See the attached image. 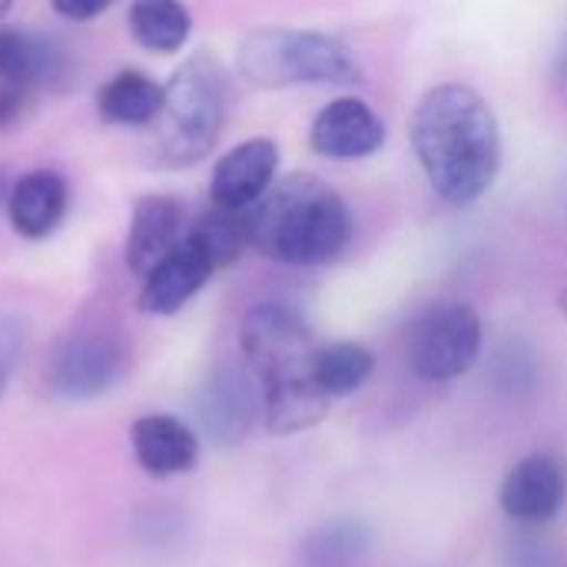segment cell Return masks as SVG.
<instances>
[{"label":"cell","mask_w":567,"mask_h":567,"mask_svg":"<svg viewBox=\"0 0 567 567\" xmlns=\"http://www.w3.org/2000/svg\"><path fill=\"white\" fill-rule=\"evenodd\" d=\"M60 73V50L47 37L17 27H0V80L33 90L40 83L56 80Z\"/></svg>","instance_id":"17"},{"label":"cell","mask_w":567,"mask_h":567,"mask_svg":"<svg viewBox=\"0 0 567 567\" xmlns=\"http://www.w3.org/2000/svg\"><path fill=\"white\" fill-rule=\"evenodd\" d=\"M492 379H495V389L512 395V399L535 392L538 389V359H535V352H528L518 342L505 346L492 362Z\"/></svg>","instance_id":"22"},{"label":"cell","mask_w":567,"mask_h":567,"mask_svg":"<svg viewBox=\"0 0 567 567\" xmlns=\"http://www.w3.org/2000/svg\"><path fill=\"white\" fill-rule=\"evenodd\" d=\"M558 309H561V316L567 319V289H561V292H558Z\"/></svg>","instance_id":"28"},{"label":"cell","mask_w":567,"mask_h":567,"mask_svg":"<svg viewBox=\"0 0 567 567\" xmlns=\"http://www.w3.org/2000/svg\"><path fill=\"white\" fill-rule=\"evenodd\" d=\"M126 342L103 326L73 332L50 359L47 382L60 399L86 402L116 385L126 369Z\"/></svg>","instance_id":"7"},{"label":"cell","mask_w":567,"mask_h":567,"mask_svg":"<svg viewBox=\"0 0 567 567\" xmlns=\"http://www.w3.org/2000/svg\"><path fill=\"white\" fill-rule=\"evenodd\" d=\"M236 66L243 80L262 90L359 80V63L346 43L316 30H292V27L249 30L239 43Z\"/></svg>","instance_id":"5"},{"label":"cell","mask_w":567,"mask_h":567,"mask_svg":"<svg viewBox=\"0 0 567 567\" xmlns=\"http://www.w3.org/2000/svg\"><path fill=\"white\" fill-rule=\"evenodd\" d=\"M239 346L262 389V419L276 435L319 425L332 399L316 382V339L306 319L282 302H259L243 316Z\"/></svg>","instance_id":"2"},{"label":"cell","mask_w":567,"mask_h":567,"mask_svg":"<svg viewBox=\"0 0 567 567\" xmlns=\"http://www.w3.org/2000/svg\"><path fill=\"white\" fill-rule=\"evenodd\" d=\"M196 422L203 435L219 445L233 449L249 439L256 422L262 419V389L249 369H233L223 365L206 375L193 399Z\"/></svg>","instance_id":"8"},{"label":"cell","mask_w":567,"mask_h":567,"mask_svg":"<svg viewBox=\"0 0 567 567\" xmlns=\"http://www.w3.org/2000/svg\"><path fill=\"white\" fill-rule=\"evenodd\" d=\"M216 259L189 229L146 276L140 289V309L150 316H173L179 312L216 272Z\"/></svg>","instance_id":"10"},{"label":"cell","mask_w":567,"mask_h":567,"mask_svg":"<svg viewBox=\"0 0 567 567\" xmlns=\"http://www.w3.org/2000/svg\"><path fill=\"white\" fill-rule=\"evenodd\" d=\"M27 103H30V90L27 86L0 80V130H10L27 113Z\"/></svg>","instance_id":"25"},{"label":"cell","mask_w":567,"mask_h":567,"mask_svg":"<svg viewBox=\"0 0 567 567\" xmlns=\"http://www.w3.org/2000/svg\"><path fill=\"white\" fill-rule=\"evenodd\" d=\"M17 355H20V326L10 316H0V399L7 392Z\"/></svg>","instance_id":"24"},{"label":"cell","mask_w":567,"mask_h":567,"mask_svg":"<svg viewBox=\"0 0 567 567\" xmlns=\"http://www.w3.org/2000/svg\"><path fill=\"white\" fill-rule=\"evenodd\" d=\"M53 10L66 20H93L96 13H103L113 0H50Z\"/></svg>","instance_id":"26"},{"label":"cell","mask_w":567,"mask_h":567,"mask_svg":"<svg viewBox=\"0 0 567 567\" xmlns=\"http://www.w3.org/2000/svg\"><path fill=\"white\" fill-rule=\"evenodd\" d=\"M372 369H375V355L359 342H332V346H319L316 352V382L329 399H342L362 389Z\"/></svg>","instance_id":"20"},{"label":"cell","mask_w":567,"mask_h":567,"mask_svg":"<svg viewBox=\"0 0 567 567\" xmlns=\"http://www.w3.org/2000/svg\"><path fill=\"white\" fill-rule=\"evenodd\" d=\"M0 203H3V176H0Z\"/></svg>","instance_id":"30"},{"label":"cell","mask_w":567,"mask_h":567,"mask_svg":"<svg viewBox=\"0 0 567 567\" xmlns=\"http://www.w3.org/2000/svg\"><path fill=\"white\" fill-rule=\"evenodd\" d=\"M279 169V146L266 136L233 146L213 169L209 203L219 209H252L272 186Z\"/></svg>","instance_id":"12"},{"label":"cell","mask_w":567,"mask_h":567,"mask_svg":"<svg viewBox=\"0 0 567 567\" xmlns=\"http://www.w3.org/2000/svg\"><path fill=\"white\" fill-rule=\"evenodd\" d=\"M567 498V475L561 458L548 452L525 455L502 482L498 505L502 512L518 522L522 528H542L548 525Z\"/></svg>","instance_id":"9"},{"label":"cell","mask_w":567,"mask_h":567,"mask_svg":"<svg viewBox=\"0 0 567 567\" xmlns=\"http://www.w3.org/2000/svg\"><path fill=\"white\" fill-rule=\"evenodd\" d=\"M66 213V183L53 169H33L13 183L7 193V216L17 236L43 239Z\"/></svg>","instance_id":"15"},{"label":"cell","mask_w":567,"mask_h":567,"mask_svg":"<svg viewBox=\"0 0 567 567\" xmlns=\"http://www.w3.org/2000/svg\"><path fill=\"white\" fill-rule=\"evenodd\" d=\"M229 80L216 56H189L163 86V106L153 126V150L163 166H193L219 140L226 123Z\"/></svg>","instance_id":"4"},{"label":"cell","mask_w":567,"mask_h":567,"mask_svg":"<svg viewBox=\"0 0 567 567\" xmlns=\"http://www.w3.org/2000/svg\"><path fill=\"white\" fill-rule=\"evenodd\" d=\"M429 186L452 206L478 203L502 169V126L492 103L465 83L432 86L409 123Z\"/></svg>","instance_id":"1"},{"label":"cell","mask_w":567,"mask_h":567,"mask_svg":"<svg viewBox=\"0 0 567 567\" xmlns=\"http://www.w3.org/2000/svg\"><path fill=\"white\" fill-rule=\"evenodd\" d=\"M10 7H13V0H0V17H3V13H7Z\"/></svg>","instance_id":"29"},{"label":"cell","mask_w":567,"mask_h":567,"mask_svg":"<svg viewBox=\"0 0 567 567\" xmlns=\"http://www.w3.org/2000/svg\"><path fill=\"white\" fill-rule=\"evenodd\" d=\"M508 561L512 567H555V555H551V545L535 535V528H525L518 538H512Z\"/></svg>","instance_id":"23"},{"label":"cell","mask_w":567,"mask_h":567,"mask_svg":"<svg viewBox=\"0 0 567 567\" xmlns=\"http://www.w3.org/2000/svg\"><path fill=\"white\" fill-rule=\"evenodd\" d=\"M100 116L116 126H150L163 106V86L140 70H120L96 93Z\"/></svg>","instance_id":"18"},{"label":"cell","mask_w":567,"mask_h":567,"mask_svg":"<svg viewBox=\"0 0 567 567\" xmlns=\"http://www.w3.org/2000/svg\"><path fill=\"white\" fill-rule=\"evenodd\" d=\"M130 33L140 47L153 53H176L189 40V10L183 0H133Z\"/></svg>","instance_id":"19"},{"label":"cell","mask_w":567,"mask_h":567,"mask_svg":"<svg viewBox=\"0 0 567 567\" xmlns=\"http://www.w3.org/2000/svg\"><path fill=\"white\" fill-rule=\"evenodd\" d=\"M193 233L209 249V256L216 259L219 269L233 266L252 246L249 209H219V206H209V213L193 226Z\"/></svg>","instance_id":"21"},{"label":"cell","mask_w":567,"mask_h":567,"mask_svg":"<svg viewBox=\"0 0 567 567\" xmlns=\"http://www.w3.org/2000/svg\"><path fill=\"white\" fill-rule=\"evenodd\" d=\"M186 209L173 196H143L133 206L130 233H126V266L133 276H146L183 236H186Z\"/></svg>","instance_id":"13"},{"label":"cell","mask_w":567,"mask_h":567,"mask_svg":"<svg viewBox=\"0 0 567 567\" xmlns=\"http://www.w3.org/2000/svg\"><path fill=\"white\" fill-rule=\"evenodd\" d=\"M485 346L482 316L465 302L432 309L412 332V372L425 382H455L478 362Z\"/></svg>","instance_id":"6"},{"label":"cell","mask_w":567,"mask_h":567,"mask_svg":"<svg viewBox=\"0 0 567 567\" xmlns=\"http://www.w3.org/2000/svg\"><path fill=\"white\" fill-rule=\"evenodd\" d=\"M555 83L567 93V30L558 43V53H555Z\"/></svg>","instance_id":"27"},{"label":"cell","mask_w":567,"mask_h":567,"mask_svg":"<svg viewBox=\"0 0 567 567\" xmlns=\"http://www.w3.org/2000/svg\"><path fill=\"white\" fill-rule=\"evenodd\" d=\"M130 445L140 468L153 478H173L193 472L199 458V439L173 415H143L130 429Z\"/></svg>","instance_id":"14"},{"label":"cell","mask_w":567,"mask_h":567,"mask_svg":"<svg viewBox=\"0 0 567 567\" xmlns=\"http://www.w3.org/2000/svg\"><path fill=\"white\" fill-rule=\"evenodd\" d=\"M309 143L326 159H365L385 146V123L359 96H339L319 110L309 130Z\"/></svg>","instance_id":"11"},{"label":"cell","mask_w":567,"mask_h":567,"mask_svg":"<svg viewBox=\"0 0 567 567\" xmlns=\"http://www.w3.org/2000/svg\"><path fill=\"white\" fill-rule=\"evenodd\" d=\"M372 548V528L362 518H329L302 535L299 565L302 567H359Z\"/></svg>","instance_id":"16"},{"label":"cell","mask_w":567,"mask_h":567,"mask_svg":"<svg viewBox=\"0 0 567 567\" xmlns=\"http://www.w3.org/2000/svg\"><path fill=\"white\" fill-rule=\"evenodd\" d=\"M252 246L282 266H329L352 243V213L342 196L312 173H292L269 186L249 209Z\"/></svg>","instance_id":"3"}]
</instances>
